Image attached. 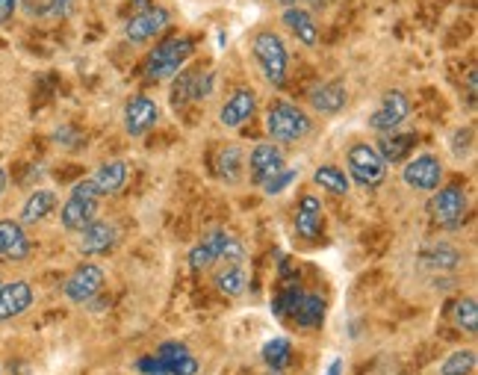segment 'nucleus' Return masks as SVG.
I'll use <instances>...</instances> for the list:
<instances>
[{
	"mask_svg": "<svg viewBox=\"0 0 478 375\" xmlns=\"http://www.w3.org/2000/svg\"><path fill=\"white\" fill-rule=\"evenodd\" d=\"M192 101V71H181V78L171 86V104L186 107Z\"/></svg>",
	"mask_w": 478,
	"mask_h": 375,
	"instance_id": "f704fd0d",
	"label": "nucleus"
},
{
	"mask_svg": "<svg viewBox=\"0 0 478 375\" xmlns=\"http://www.w3.org/2000/svg\"><path fill=\"white\" fill-rule=\"evenodd\" d=\"M284 169V151L275 142H260L255 145V151L248 157V172H251V181L263 183L269 181L272 174H278Z\"/></svg>",
	"mask_w": 478,
	"mask_h": 375,
	"instance_id": "4468645a",
	"label": "nucleus"
},
{
	"mask_svg": "<svg viewBox=\"0 0 478 375\" xmlns=\"http://www.w3.org/2000/svg\"><path fill=\"white\" fill-rule=\"evenodd\" d=\"M263 360H266V367L281 372L284 367H289V360H293V343L286 340V337H272V340L263 346Z\"/></svg>",
	"mask_w": 478,
	"mask_h": 375,
	"instance_id": "7c9ffc66",
	"label": "nucleus"
},
{
	"mask_svg": "<svg viewBox=\"0 0 478 375\" xmlns=\"http://www.w3.org/2000/svg\"><path fill=\"white\" fill-rule=\"evenodd\" d=\"M16 9H18V0H0V24L9 21Z\"/></svg>",
	"mask_w": 478,
	"mask_h": 375,
	"instance_id": "58836bf2",
	"label": "nucleus"
},
{
	"mask_svg": "<svg viewBox=\"0 0 478 375\" xmlns=\"http://www.w3.org/2000/svg\"><path fill=\"white\" fill-rule=\"evenodd\" d=\"M133 4H140V6H148V4H151V0H133Z\"/></svg>",
	"mask_w": 478,
	"mask_h": 375,
	"instance_id": "37998d69",
	"label": "nucleus"
},
{
	"mask_svg": "<svg viewBox=\"0 0 478 375\" xmlns=\"http://www.w3.org/2000/svg\"><path fill=\"white\" fill-rule=\"evenodd\" d=\"M136 370H140V375H169V370L162 367V360L157 355L140 358V360H136Z\"/></svg>",
	"mask_w": 478,
	"mask_h": 375,
	"instance_id": "4c0bfd02",
	"label": "nucleus"
},
{
	"mask_svg": "<svg viewBox=\"0 0 478 375\" xmlns=\"http://www.w3.org/2000/svg\"><path fill=\"white\" fill-rule=\"evenodd\" d=\"M301 284H298V278L296 281H289V284H284V290H281V296H275L272 298V314L278 317V319H284V317H293V310L298 307V302H301Z\"/></svg>",
	"mask_w": 478,
	"mask_h": 375,
	"instance_id": "2f4dec72",
	"label": "nucleus"
},
{
	"mask_svg": "<svg viewBox=\"0 0 478 375\" xmlns=\"http://www.w3.org/2000/svg\"><path fill=\"white\" fill-rule=\"evenodd\" d=\"M0 375H4V370H0Z\"/></svg>",
	"mask_w": 478,
	"mask_h": 375,
	"instance_id": "c03bdc74",
	"label": "nucleus"
},
{
	"mask_svg": "<svg viewBox=\"0 0 478 375\" xmlns=\"http://www.w3.org/2000/svg\"><path fill=\"white\" fill-rule=\"evenodd\" d=\"M422 264H429L431 269H440V272L458 269L461 266V252L449 243H437V245L429 248V252H422Z\"/></svg>",
	"mask_w": 478,
	"mask_h": 375,
	"instance_id": "c85d7f7f",
	"label": "nucleus"
},
{
	"mask_svg": "<svg viewBox=\"0 0 478 375\" xmlns=\"http://www.w3.org/2000/svg\"><path fill=\"white\" fill-rule=\"evenodd\" d=\"M275 4H281V6H298V4H305V0H275Z\"/></svg>",
	"mask_w": 478,
	"mask_h": 375,
	"instance_id": "79ce46f5",
	"label": "nucleus"
},
{
	"mask_svg": "<svg viewBox=\"0 0 478 375\" xmlns=\"http://www.w3.org/2000/svg\"><path fill=\"white\" fill-rule=\"evenodd\" d=\"M219 260H224V264H243L245 260L243 243H239L236 236H231L228 231H210V234L201 236L198 245L190 248L192 272H204L213 264H219Z\"/></svg>",
	"mask_w": 478,
	"mask_h": 375,
	"instance_id": "f257e3e1",
	"label": "nucleus"
},
{
	"mask_svg": "<svg viewBox=\"0 0 478 375\" xmlns=\"http://www.w3.org/2000/svg\"><path fill=\"white\" fill-rule=\"evenodd\" d=\"M346 101H348V92L343 83H322L310 92V104L317 112H322V116H334V112L346 107Z\"/></svg>",
	"mask_w": 478,
	"mask_h": 375,
	"instance_id": "4be33fe9",
	"label": "nucleus"
},
{
	"mask_svg": "<svg viewBox=\"0 0 478 375\" xmlns=\"http://www.w3.org/2000/svg\"><path fill=\"white\" fill-rule=\"evenodd\" d=\"M296 231L305 240H317L322 231V202L317 195H305L296 210Z\"/></svg>",
	"mask_w": 478,
	"mask_h": 375,
	"instance_id": "aec40b11",
	"label": "nucleus"
},
{
	"mask_svg": "<svg viewBox=\"0 0 478 375\" xmlns=\"http://www.w3.org/2000/svg\"><path fill=\"white\" fill-rule=\"evenodd\" d=\"M429 214L440 228H446V231L461 228L463 216H467V193H463L461 186H443L440 193H434Z\"/></svg>",
	"mask_w": 478,
	"mask_h": 375,
	"instance_id": "6e6552de",
	"label": "nucleus"
},
{
	"mask_svg": "<svg viewBox=\"0 0 478 375\" xmlns=\"http://www.w3.org/2000/svg\"><path fill=\"white\" fill-rule=\"evenodd\" d=\"M298 328H322L325 322V298L322 296H301L298 307L293 310Z\"/></svg>",
	"mask_w": 478,
	"mask_h": 375,
	"instance_id": "bb28decb",
	"label": "nucleus"
},
{
	"mask_svg": "<svg viewBox=\"0 0 478 375\" xmlns=\"http://www.w3.org/2000/svg\"><path fill=\"white\" fill-rule=\"evenodd\" d=\"M157 358L162 360V367L169 370V375H198V358L190 352V346H183L178 340H169L157 349Z\"/></svg>",
	"mask_w": 478,
	"mask_h": 375,
	"instance_id": "a211bd4d",
	"label": "nucleus"
},
{
	"mask_svg": "<svg viewBox=\"0 0 478 375\" xmlns=\"http://www.w3.org/2000/svg\"><path fill=\"white\" fill-rule=\"evenodd\" d=\"M322 375H343V358H331Z\"/></svg>",
	"mask_w": 478,
	"mask_h": 375,
	"instance_id": "ea45409f",
	"label": "nucleus"
},
{
	"mask_svg": "<svg viewBox=\"0 0 478 375\" xmlns=\"http://www.w3.org/2000/svg\"><path fill=\"white\" fill-rule=\"evenodd\" d=\"M284 24L289 27V33L296 36L301 45H317L319 42V27L307 9L301 6H286L284 9Z\"/></svg>",
	"mask_w": 478,
	"mask_h": 375,
	"instance_id": "412c9836",
	"label": "nucleus"
},
{
	"mask_svg": "<svg viewBox=\"0 0 478 375\" xmlns=\"http://www.w3.org/2000/svg\"><path fill=\"white\" fill-rule=\"evenodd\" d=\"M216 169H219V178L228 181V183H236L243 178V151H239V145H224L222 151L216 154Z\"/></svg>",
	"mask_w": 478,
	"mask_h": 375,
	"instance_id": "c756f323",
	"label": "nucleus"
},
{
	"mask_svg": "<svg viewBox=\"0 0 478 375\" xmlns=\"http://www.w3.org/2000/svg\"><path fill=\"white\" fill-rule=\"evenodd\" d=\"M413 142H417V133H381L375 151L381 154L384 162H401L413 151Z\"/></svg>",
	"mask_w": 478,
	"mask_h": 375,
	"instance_id": "b1692460",
	"label": "nucleus"
},
{
	"mask_svg": "<svg viewBox=\"0 0 478 375\" xmlns=\"http://www.w3.org/2000/svg\"><path fill=\"white\" fill-rule=\"evenodd\" d=\"M452 319H455V325L461 331L475 334L478 331V305H475V298H461V302L455 305V310H452Z\"/></svg>",
	"mask_w": 478,
	"mask_h": 375,
	"instance_id": "72a5a7b5",
	"label": "nucleus"
},
{
	"mask_svg": "<svg viewBox=\"0 0 478 375\" xmlns=\"http://www.w3.org/2000/svg\"><path fill=\"white\" fill-rule=\"evenodd\" d=\"M4 193H6V169L0 166V198H4Z\"/></svg>",
	"mask_w": 478,
	"mask_h": 375,
	"instance_id": "a19ab883",
	"label": "nucleus"
},
{
	"mask_svg": "<svg viewBox=\"0 0 478 375\" xmlns=\"http://www.w3.org/2000/svg\"><path fill=\"white\" fill-rule=\"evenodd\" d=\"M104 284H107L104 269L95 264H80L66 278V284H62V293H66V298L74 305H89L104 293Z\"/></svg>",
	"mask_w": 478,
	"mask_h": 375,
	"instance_id": "0eeeda50",
	"label": "nucleus"
},
{
	"mask_svg": "<svg viewBox=\"0 0 478 375\" xmlns=\"http://www.w3.org/2000/svg\"><path fill=\"white\" fill-rule=\"evenodd\" d=\"M401 181L417 193H434V190H440V181H443V162H440L434 154L413 157L405 162V169H401Z\"/></svg>",
	"mask_w": 478,
	"mask_h": 375,
	"instance_id": "9d476101",
	"label": "nucleus"
},
{
	"mask_svg": "<svg viewBox=\"0 0 478 375\" xmlns=\"http://www.w3.org/2000/svg\"><path fill=\"white\" fill-rule=\"evenodd\" d=\"M119 240V231L112 222H104V219H92L86 228L80 231V252L83 255H107L112 245Z\"/></svg>",
	"mask_w": 478,
	"mask_h": 375,
	"instance_id": "2eb2a0df",
	"label": "nucleus"
},
{
	"mask_svg": "<svg viewBox=\"0 0 478 375\" xmlns=\"http://www.w3.org/2000/svg\"><path fill=\"white\" fill-rule=\"evenodd\" d=\"M408 112H410L408 95L399 92V89H393V92H387V95L381 98V107L369 116V128H372L375 133H393V130L399 128V124L408 119Z\"/></svg>",
	"mask_w": 478,
	"mask_h": 375,
	"instance_id": "9b49d317",
	"label": "nucleus"
},
{
	"mask_svg": "<svg viewBox=\"0 0 478 375\" xmlns=\"http://www.w3.org/2000/svg\"><path fill=\"white\" fill-rule=\"evenodd\" d=\"M92 190L95 195H112V193H119L124 183H128V162H121V160H109L104 162L95 174H92Z\"/></svg>",
	"mask_w": 478,
	"mask_h": 375,
	"instance_id": "6ab92c4d",
	"label": "nucleus"
},
{
	"mask_svg": "<svg viewBox=\"0 0 478 375\" xmlns=\"http://www.w3.org/2000/svg\"><path fill=\"white\" fill-rule=\"evenodd\" d=\"M27 255H30V240L24 224L12 219H0V257L18 264V260H24Z\"/></svg>",
	"mask_w": 478,
	"mask_h": 375,
	"instance_id": "f3484780",
	"label": "nucleus"
},
{
	"mask_svg": "<svg viewBox=\"0 0 478 375\" xmlns=\"http://www.w3.org/2000/svg\"><path fill=\"white\" fill-rule=\"evenodd\" d=\"M251 51H255V59L272 86H281L286 83V66H289V54H286V45L284 39L275 30H260L251 42Z\"/></svg>",
	"mask_w": 478,
	"mask_h": 375,
	"instance_id": "7ed1b4c3",
	"label": "nucleus"
},
{
	"mask_svg": "<svg viewBox=\"0 0 478 375\" xmlns=\"http://www.w3.org/2000/svg\"><path fill=\"white\" fill-rule=\"evenodd\" d=\"M473 370H475L473 349H458V352H452L443 364H440V375H470Z\"/></svg>",
	"mask_w": 478,
	"mask_h": 375,
	"instance_id": "473e14b6",
	"label": "nucleus"
},
{
	"mask_svg": "<svg viewBox=\"0 0 478 375\" xmlns=\"http://www.w3.org/2000/svg\"><path fill=\"white\" fill-rule=\"evenodd\" d=\"M21 12L27 18H66L71 16L74 0H18Z\"/></svg>",
	"mask_w": 478,
	"mask_h": 375,
	"instance_id": "393cba45",
	"label": "nucleus"
},
{
	"mask_svg": "<svg viewBox=\"0 0 478 375\" xmlns=\"http://www.w3.org/2000/svg\"><path fill=\"white\" fill-rule=\"evenodd\" d=\"M346 160H348V174L363 186V190H375V186L384 183L387 162L381 160L379 151H375V145H369V142L351 145Z\"/></svg>",
	"mask_w": 478,
	"mask_h": 375,
	"instance_id": "423d86ee",
	"label": "nucleus"
},
{
	"mask_svg": "<svg viewBox=\"0 0 478 375\" xmlns=\"http://www.w3.org/2000/svg\"><path fill=\"white\" fill-rule=\"evenodd\" d=\"M33 305V286L27 281L0 284V322H9L21 314H27Z\"/></svg>",
	"mask_w": 478,
	"mask_h": 375,
	"instance_id": "ddd939ff",
	"label": "nucleus"
},
{
	"mask_svg": "<svg viewBox=\"0 0 478 375\" xmlns=\"http://www.w3.org/2000/svg\"><path fill=\"white\" fill-rule=\"evenodd\" d=\"M95 216H98V195L92 190V181L86 178V181H80L78 186H74L71 195H68V202L62 204L59 222H62V228H66V231L80 234Z\"/></svg>",
	"mask_w": 478,
	"mask_h": 375,
	"instance_id": "39448f33",
	"label": "nucleus"
},
{
	"mask_svg": "<svg viewBox=\"0 0 478 375\" xmlns=\"http://www.w3.org/2000/svg\"><path fill=\"white\" fill-rule=\"evenodd\" d=\"M313 183L322 186L325 193H334V195H348V190H351L346 172L339 166H331V162H325V166L313 172Z\"/></svg>",
	"mask_w": 478,
	"mask_h": 375,
	"instance_id": "cd10ccee",
	"label": "nucleus"
},
{
	"mask_svg": "<svg viewBox=\"0 0 478 375\" xmlns=\"http://www.w3.org/2000/svg\"><path fill=\"white\" fill-rule=\"evenodd\" d=\"M213 86H216V74L210 71H192V101H204L213 95Z\"/></svg>",
	"mask_w": 478,
	"mask_h": 375,
	"instance_id": "c9c22d12",
	"label": "nucleus"
},
{
	"mask_svg": "<svg viewBox=\"0 0 478 375\" xmlns=\"http://www.w3.org/2000/svg\"><path fill=\"white\" fill-rule=\"evenodd\" d=\"M195 45L186 36H171V39L160 42L154 51L145 59V74L148 80H169L174 74H181V68L186 66V59L192 57Z\"/></svg>",
	"mask_w": 478,
	"mask_h": 375,
	"instance_id": "f03ea898",
	"label": "nucleus"
},
{
	"mask_svg": "<svg viewBox=\"0 0 478 375\" xmlns=\"http://www.w3.org/2000/svg\"><path fill=\"white\" fill-rule=\"evenodd\" d=\"M169 24H171V12L166 6L148 4L128 21L124 36H128V42H133V45H145L151 39H157V36L166 30Z\"/></svg>",
	"mask_w": 478,
	"mask_h": 375,
	"instance_id": "1a4fd4ad",
	"label": "nucleus"
},
{
	"mask_svg": "<svg viewBox=\"0 0 478 375\" xmlns=\"http://www.w3.org/2000/svg\"><path fill=\"white\" fill-rule=\"evenodd\" d=\"M257 112V92L255 89H236L228 104L222 107L219 121L224 128H243V124Z\"/></svg>",
	"mask_w": 478,
	"mask_h": 375,
	"instance_id": "dca6fc26",
	"label": "nucleus"
},
{
	"mask_svg": "<svg viewBox=\"0 0 478 375\" xmlns=\"http://www.w3.org/2000/svg\"><path fill=\"white\" fill-rule=\"evenodd\" d=\"M310 116L296 104L278 101L266 112V133L275 142H298L310 133Z\"/></svg>",
	"mask_w": 478,
	"mask_h": 375,
	"instance_id": "20e7f679",
	"label": "nucleus"
},
{
	"mask_svg": "<svg viewBox=\"0 0 478 375\" xmlns=\"http://www.w3.org/2000/svg\"><path fill=\"white\" fill-rule=\"evenodd\" d=\"M160 121V107L145 95H133L124 104V130L130 136H145L148 130H154Z\"/></svg>",
	"mask_w": 478,
	"mask_h": 375,
	"instance_id": "f8f14e48",
	"label": "nucleus"
},
{
	"mask_svg": "<svg viewBox=\"0 0 478 375\" xmlns=\"http://www.w3.org/2000/svg\"><path fill=\"white\" fill-rule=\"evenodd\" d=\"M54 207H57V193L54 190H36L30 193V198L24 202L21 207V224H39L45 216L54 214Z\"/></svg>",
	"mask_w": 478,
	"mask_h": 375,
	"instance_id": "5701e85b",
	"label": "nucleus"
},
{
	"mask_svg": "<svg viewBox=\"0 0 478 375\" xmlns=\"http://www.w3.org/2000/svg\"><path fill=\"white\" fill-rule=\"evenodd\" d=\"M245 286H248V272H245L243 264H224V266L216 272V290H219L222 296L236 298V296L245 293Z\"/></svg>",
	"mask_w": 478,
	"mask_h": 375,
	"instance_id": "a878e982",
	"label": "nucleus"
},
{
	"mask_svg": "<svg viewBox=\"0 0 478 375\" xmlns=\"http://www.w3.org/2000/svg\"><path fill=\"white\" fill-rule=\"evenodd\" d=\"M293 181H296V169H286V166H284L278 174H272V178L263 181L260 186H263V193H266V195H281Z\"/></svg>",
	"mask_w": 478,
	"mask_h": 375,
	"instance_id": "e433bc0d",
	"label": "nucleus"
}]
</instances>
